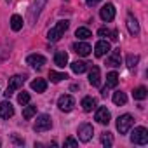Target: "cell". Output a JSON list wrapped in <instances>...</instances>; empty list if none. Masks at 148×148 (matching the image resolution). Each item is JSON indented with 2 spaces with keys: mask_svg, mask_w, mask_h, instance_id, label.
I'll return each instance as SVG.
<instances>
[{
  "mask_svg": "<svg viewBox=\"0 0 148 148\" xmlns=\"http://www.w3.org/2000/svg\"><path fill=\"white\" fill-rule=\"evenodd\" d=\"M68 26H70V23L66 21V19H63V21H58L56 23V26H52L51 30H49V33H47V38L51 40V42H58L63 35H64V32L68 30Z\"/></svg>",
  "mask_w": 148,
  "mask_h": 148,
  "instance_id": "1",
  "label": "cell"
},
{
  "mask_svg": "<svg viewBox=\"0 0 148 148\" xmlns=\"http://www.w3.org/2000/svg\"><path fill=\"white\" fill-rule=\"evenodd\" d=\"M23 84H25V77H23V75H14V77H11V79H9L7 91L4 92V94H5V98L9 99V98L14 94V91H18L19 87H23Z\"/></svg>",
  "mask_w": 148,
  "mask_h": 148,
  "instance_id": "2",
  "label": "cell"
},
{
  "mask_svg": "<svg viewBox=\"0 0 148 148\" xmlns=\"http://www.w3.org/2000/svg\"><path fill=\"white\" fill-rule=\"evenodd\" d=\"M132 124H134V119H132L129 113L120 115V117L117 119V129H119V132H120V134H127V132L131 131Z\"/></svg>",
  "mask_w": 148,
  "mask_h": 148,
  "instance_id": "3",
  "label": "cell"
},
{
  "mask_svg": "<svg viewBox=\"0 0 148 148\" xmlns=\"http://www.w3.org/2000/svg\"><path fill=\"white\" fill-rule=\"evenodd\" d=\"M131 141L134 145H146L148 143V131H146V127H136L131 132Z\"/></svg>",
  "mask_w": 148,
  "mask_h": 148,
  "instance_id": "4",
  "label": "cell"
},
{
  "mask_svg": "<svg viewBox=\"0 0 148 148\" xmlns=\"http://www.w3.org/2000/svg\"><path fill=\"white\" fill-rule=\"evenodd\" d=\"M51 127H52V120H51V117L45 115V113L38 115V117H37V122H35V125H33L35 132H44V131H49Z\"/></svg>",
  "mask_w": 148,
  "mask_h": 148,
  "instance_id": "5",
  "label": "cell"
},
{
  "mask_svg": "<svg viewBox=\"0 0 148 148\" xmlns=\"http://www.w3.org/2000/svg\"><path fill=\"white\" fill-rule=\"evenodd\" d=\"M77 132H79V139H80L82 143H87V141L92 138L94 129H92V125H91V124H87V122H86V124H80V125H79V131H77Z\"/></svg>",
  "mask_w": 148,
  "mask_h": 148,
  "instance_id": "6",
  "label": "cell"
},
{
  "mask_svg": "<svg viewBox=\"0 0 148 148\" xmlns=\"http://www.w3.org/2000/svg\"><path fill=\"white\" fill-rule=\"evenodd\" d=\"M58 106H59L61 112H71L73 106H75V99H73L71 96H68V94H63L58 99Z\"/></svg>",
  "mask_w": 148,
  "mask_h": 148,
  "instance_id": "7",
  "label": "cell"
},
{
  "mask_svg": "<svg viewBox=\"0 0 148 148\" xmlns=\"http://www.w3.org/2000/svg\"><path fill=\"white\" fill-rule=\"evenodd\" d=\"M45 4H47V0H35L33 7L30 9V23H35V21L38 19L40 11H42V7H44Z\"/></svg>",
  "mask_w": 148,
  "mask_h": 148,
  "instance_id": "8",
  "label": "cell"
},
{
  "mask_svg": "<svg viewBox=\"0 0 148 148\" xmlns=\"http://www.w3.org/2000/svg\"><path fill=\"white\" fill-rule=\"evenodd\" d=\"M99 16H101V19H103L105 23L112 21V19L115 18V5H113V4H106V5H103L101 11H99Z\"/></svg>",
  "mask_w": 148,
  "mask_h": 148,
  "instance_id": "9",
  "label": "cell"
},
{
  "mask_svg": "<svg viewBox=\"0 0 148 148\" xmlns=\"http://www.w3.org/2000/svg\"><path fill=\"white\" fill-rule=\"evenodd\" d=\"M96 120L99 124H103V125H108V122H110V110L106 106H99L96 110Z\"/></svg>",
  "mask_w": 148,
  "mask_h": 148,
  "instance_id": "10",
  "label": "cell"
},
{
  "mask_svg": "<svg viewBox=\"0 0 148 148\" xmlns=\"http://www.w3.org/2000/svg\"><path fill=\"white\" fill-rule=\"evenodd\" d=\"M112 49H110V42H106V40H99L96 45H94V54L98 56V58H103L105 54H108Z\"/></svg>",
  "mask_w": 148,
  "mask_h": 148,
  "instance_id": "11",
  "label": "cell"
},
{
  "mask_svg": "<svg viewBox=\"0 0 148 148\" xmlns=\"http://www.w3.org/2000/svg\"><path fill=\"white\" fill-rule=\"evenodd\" d=\"M26 63H28L30 66H33V68H42V66L45 64V58H44L42 54H30V56L26 58Z\"/></svg>",
  "mask_w": 148,
  "mask_h": 148,
  "instance_id": "12",
  "label": "cell"
},
{
  "mask_svg": "<svg viewBox=\"0 0 148 148\" xmlns=\"http://www.w3.org/2000/svg\"><path fill=\"white\" fill-rule=\"evenodd\" d=\"M73 51H75L79 56H89L92 47L87 42H75V44H73Z\"/></svg>",
  "mask_w": 148,
  "mask_h": 148,
  "instance_id": "13",
  "label": "cell"
},
{
  "mask_svg": "<svg viewBox=\"0 0 148 148\" xmlns=\"http://www.w3.org/2000/svg\"><path fill=\"white\" fill-rule=\"evenodd\" d=\"M14 115V106L11 105V101H2L0 103V117L2 119H11Z\"/></svg>",
  "mask_w": 148,
  "mask_h": 148,
  "instance_id": "14",
  "label": "cell"
},
{
  "mask_svg": "<svg viewBox=\"0 0 148 148\" xmlns=\"http://www.w3.org/2000/svg\"><path fill=\"white\" fill-rule=\"evenodd\" d=\"M89 84L92 87H98L101 84V71H99L98 66H92L91 71H89Z\"/></svg>",
  "mask_w": 148,
  "mask_h": 148,
  "instance_id": "15",
  "label": "cell"
},
{
  "mask_svg": "<svg viewBox=\"0 0 148 148\" xmlns=\"http://www.w3.org/2000/svg\"><path fill=\"white\" fill-rule=\"evenodd\" d=\"M127 30H129V33L131 35H139V23H138V19L132 16V14H129L127 16Z\"/></svg>",
  "mask_w": 148,
  "mask_h": 148,
  "instance_id": "16",
  "label": "cell"
},
{
  "mask_svg": "<svg viewBox=\"0 0 148 148\" xmlns=\"http://www.w3.org/2000/svg\"><path fill=\"white\" fill-rule=\"evenodd\" d=\"M66 63H68V54H66L64 51H58V52L54 54V64L59 66V68H64Z\"/></svg>",
  "mask_w": 148,
  "mask_h": 148,
  "instance_id": "17",
  "label": "cell"
},
{
  "mask_svg": "<svg viewBox=\"0 0 148 148\" xmlns=\"http://www.w3.org/2000/svg\"><path fill=\"white\" fill-rule=\"evenodd\" d=\"M117 84H119L117 71H110L108 75H106V86H105V89H113V87H117Z\"/></svg>",
  "mask_w": 148,
  "mask_h": 148,
  "instance_id": "18",
  "label": "cell"
},
{
  "mask_svg": "<svg viewBox=\"0 0 148 148\" xmlns=\"http://www.w3.org/2000/svg\"><path fill=\"white\" fill-rule=\"evenodd\" d=\"M32 89H33L35 92H45V89H47V82H45L44 79H35V80L32 82Z\"/></svg>",
  "mask_w": 148,
  "mask_h": 148,
  "instance_id": "19",
  "label": "cell"
},
{
  "mask_svg": "<svg viewBox=\"0 0 148 148\" xmlns=\"http://www.w3.org/2000/svg\"><path fill=\"white\" fill-rule=\"evenodd\" d=\"M82 108L84 112H92V108H96V99L92 96H86L82 99Z\"/></svg>",
  "mask_w": 148,
  "mask_h": 148,
  "instance_id": "20",
  "label": "cell"
},
{
  "mask_svg": "<svg viewBox=\"0 0 148 148\" xmlns=\"http://www.w3.org/2000/svg\"><path fill=\"white\" fill-rule=\"evenodd\" d=\"M120 52H119V49L117 51H113L112 52V56L106 59V64H110V66H120Z\"/></svg>",
  "mask_w": 148,
  "mask_h": 148,
  "instance_id": "21",
  "label": "cell"
},
{
  "mask_svg": "<svg viewBox=\"0 0 148 148\" xmlns=\"http://www.w3.org/2000/svg\"><path fill=\"white\" fill-rule=\"evenodd\" d=\"M70 66H71L73 73H84L87 70V63H84V61H73Z\"/></svg>",
  "mask_w": 148,
  "mask_h": 148,
  "instance_id": "22",
  "label": "cell"
},
{
  "mask_svg": "<svg viewBox=\"0 0 148 148\" xmlns=\"http://www.w3.org/2000/svg\"><path fill=\"white\" fill-rule=\"evenodd\" d=\"M11 28H12L14 32H19V30L23 28V18L18 16V14H14V16L11 18Z\"/></svg>",
  "mask_w": 148,
  "mask_h": 148,
  "instance_id": "23",
  "label": "cell"
},
{
  "mask_svg": "<svg viewBox=\"0 0 148 148\" xmlns=\"http://www.w3.org/2000/svg\"><path fill=\"white\" fill-rule=\"evenodd\" d=\"M75 37H77L79 40H87V38H91V37H92V33H91V30H89V28H77Z\"/></svg>",
  "mask_w": 148,
  "mask_h": 148,
  "instance_id": "24",
  "label": "cell"
},
{
  "mask_svg": "<svg viewBox=\"0 0 148 148\" xmlns=\"http://www.w3.org/2000/svg\"><path fill=\"white\" fill-rule=\"evenodd\" d=\"M49 79H51V82L58 84V82H61V80H64V79H68V77H66V73H59V71L51 70V71H49Z\"/></svg>",
  "mask_w": 148,
  "mask_h": 148,
  "instance_id": "25",
  "label": "cell"
},
{
  "mask_svg": "<svg viewBox=\"0 0 148 148\" xmlns=\"http://www.w3.org/2000/svg\"><path fill=\"white\" fill-rule=\"evenodd\" d=\"M113 103H115L117 106H120V105H125V103H127V96H125V92H122V91H117V92L113 94Z\"/></svg>",
  "mask_w": 148,
  "mask_h": 148,
  "instance_id": "26",
  "label": "cell"
},
{
  "mask_svg": "<svg viewBox=\"0 0 148 148\" xmlns=\"http://www.w3.org/2000/svg\"><path fill=\"white\" fill-rule=\"evenodd\" d=\"M125 63H127V68H129V70H134V68L138 66V63H139V56L129 54V56L125 58Z\"/></svg>",
  "mask_w": 148,
  "mask_h": 148,
  "instance_id": "27",
  "label": "cell"
},
{
  "mask_svg": "<svg viewBox=\"0 0 148 148\" xmlns=\"http://www.w3.org/2000/svg\"><path fill=\"white\" fill-rule=\"evenodd\" d=\"M132 96H134V99L141 101V99H145V98L148 96V91H146V87H136V89L132 91Z\"/></svg>",
  "mask_w": 148,
  "mask_h": 148,
  "instance_id": "28",
  "label": "cell"
},
{
  "mask_svg": "<svg viewBox=\"0 0 148 148\" xmlns=\"http://www.w3.org/2000/svg\"><path fill=\"white\" fill-rule=\"evenodd\" d=\"M35 113H37V106H35V105H28V106L23 110V117H25L26 120H30Z\"/></svg>",
  "mask_w": 148,
  "mask_h": 148,
  "instance_id": "29",
  "label": "cell"
},
{
  "mask_svg": "<svg viewBox=\"0 0 148 148\" xmlns=\"http://www.w3.org/2000/svg\"><path fill=\"white\" fill-rule=\"evenodd\" d=\"M101 143H103L106 148H110V146L113 145V138H112V132H103V136H101Z\"/></svg>",
  "mask_w": 148,
  "mask_h": 148,
  "instance_id": "30",
  "label": "cell"
},
{
  "mask_svg": "<svg viewBox=\"0 0 148 148\" xmlns=\"http://www.w3.org/2000/svg\"><path fill=\"white\" fill-rule=\"evenodd\" d=\"M18 103L19 105H23V106H26L28 103H30V92H19V96H18Z\"/></svg>",
  "mask_w": 148,
  "mask_h": 148,
  "instance_id": "31",
  "label": "cell"
},
{
  "mask_svg": "<svg viewBox=\"0 0 148 148\" xmlns=\"http://www.w3.org/2000/svg\"><path fill=\"white\" fill-rule=\"evenodd\" d=\"M64 146L75 148V146H79V141H77V139H73V138H66V139H64Z\"/></svg>",
  "mask_w": 148,
  "mask_h": 148,
  "instance_id": "32",
  "label": "cell"
},
{
  "mask_svg": "<svg viewBox=\"0 0 148 148\" xmlns=\"http://www.w3.org/2000/svg\"><path fill=\"white\" fill-rule=\"evenodd\" d=\"M110 33H112V30H108V28H99L98 30V35L99 37H110Z\"/></svg>",
  "mask_w": 148,
  "mask_h": 148,
  "instance_id": "33",
  "label": "cell"
},
{
  "mask_svg": "<svg viewBox=\"0 0 148 148\" xmlns=\"http://www.w3.org/2000/svg\"><path fill=\"white\" fill-rule=\"evenodd\" d=\"M110 40H113V42L119 40V32H117V30H113V32L110 33Z\"/></svg>",
  "mask_w": 148,
  "mask_h": 148,
  "instance_id": "34",
  "label": "cell"
},
{
  "mask_svg": "<svg viewBox=\"0 0 148 148\" xmlns=\"http://www.w3.org/2000/svg\"><path fill=\"white\" fill-rule=\"evenodd\" d=\"M12 139H14V143H18V145H25V139H21V138H18L16 134H12Z\"/></svg>",
  "mask_w": 148,
  "mask_h": 148,
  "instance_id": "35",
  "label": "cell"
},
{
  "mask_svg": "<svg viewBox=\"0 0 148 148\" xmlns=\"http://www.w3.org/2000/svg\"><path fill=\"white\" fill-rule=\"evenodd\" d=\"M87 2V5H96L98 2H101V0H86Z\"/></svg>",
  "mask_w": 148,
  "mask_h": 148,
  "instance_id": "36",
  "label": "cell"
},
{
  "mask_svg": "<svg viewBox=\"0 0 148 148\" xmlns=\"http://www.w3.org/2000/svg\"><path fill=\"white\" fill-rule=\"evenodd\" d=\"M7 2H11V0H7Z\"/></svg>",
  "mask_w": 148,
  "mask_h": 148,
  "instance_id": "37",
  "label": "cell"
}]
</instances>
